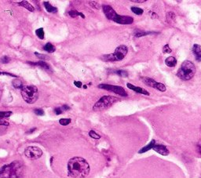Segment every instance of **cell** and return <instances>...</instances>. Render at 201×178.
Wrapping results in <instances>:
<instances>
[{"mask_svg": "<svg viewBox=\"0 0 201 178\" xmlns=\"http://www.w3.org/2000/svg\"><path fill=\"white\" fill-rule=\"evenodd\" d=\"M68 173L73 178H85L90 173V166L83 158L74 157L68 162Z\"/></svg>", "mask_w": 201, "mask_h": 178, "instance_id": "6da1fadb", "label": "cell"}, {"mask_svg": "<svg viewBox=\"0 0 201 178\" xmlns=\"http://www.w3.org/2000/svg\"><path fill=\"white\" fill-rule=\"evenodd\" d=\"M23 163L19 161H14L10 164L4 165L0 169V177L1 178H21L23 175Z\"/></svg>", "mask_w": 201, "mask_h": 178, "instance_id": "7a4b0ae2", "label": "cell"}, {"mask_svg": "<svg viewBox=\"0 0 201 178\" xmlns=\"http://www.w3.org/2000/svg\"><path fill=\"white\" fill-rule=\"evenodd\" d=\"M102 10L106 17L116 23L120 25H131L134 22V18L132 17L120 15L115 11L111 6L104 4L102 6Z\"/></svg>", "mask_w": 201, "mask_h": 178, "instance_id": "3957f363", "label": "cell"}, {"mask_svg": "<svg viewBox=\"0 0 201 178\" xmlns=\"http://www.w3.org/2000/svg\"><path fill=\"white\" fill-rule=\"evenodd\" d=\"M196 73V68L194 64L190 60H185L181 64V67L178 70L177 76L184 81L191 79Z\"/></svg>", "mask_w": 201, "mask_h": 178, "instance_id": "277c9868", "label": "cell"}, {"mask_svg": "<svg viewBox=\"0 0 201 178\" xmlns=\"http://www.w3.org/2000/svg\"><path fill=\"white\" fill-rule=\"evenodd\" d=\"M127 53H128L127 46L121 45L115 49L114 53L103 55L102 56H100V59L104 61H120L125 58Z\"/></svg>", "mask_w": 201, "mask_h": 178, "instance_id": "5b68a950", "label": "cell"}, {"mask_svg": "<svg viewBox=\"0 0 201 178\" xmlns=\"http://www.w3.org/2000/svg\"><path fill=\"white\" fill-rule=\"evenodd\" d=\"M21 96L23 97L24 101L28 104H34L36 102L39 97V91L38 88L33 85H29L24 87L21 90Z\"/></svg>", "mask_w": 201, "mask_h": 178, "instance_id": "8992f818", "label": "cell"}, {"mask_svg": "<svg viewBox=\"0 0 201 178\" xmlns=\"http://www.w3.org/2000/svg\"><path fill=\"white\" fill-rule=\"evenodd\" d=\"M116 101H118L117 97H113V96H103L95 103L93 107V109L96 111H103V110L110 108Z\"/></svg>", "mask_w": 201, "mask_h": 178, "instance_id": "52a82bcc", "label": "cell"}, {"mask_svg": "<svg viewBox=\"0 0 201 178\" xmlns=\"http://www.w3.org/2000/svg\"><path fill=\"white\" fill-rule=\"evenodd\" d=\"M99 89L108 90V91L112 92L115 94H118L121 97H127V93L124 90V87H120V86H114V85L110 84H100L97 86Z\"/></svg>", "mask_w": 201, "mask_h": 178, "instance_id": "ba28073f", "label": "cell"}, {"mask_svg": "<svg viewBox=\"0 0 201 178\" xmlns=\"http://www.w3.org/2000/svg\"><path fill=\"white\" fill-rule=\"evenodd\" d=\"M25 155L28 159L31 160H36L42 157V151L40 148L35 146H28L25 148Z\"/></svg>", "mask_w": 201, "mask_h": 178, "instance_id": "9c48e42d", "label": "cell"}, {"mask_svg": "<svg viewBox=\"0 0 201 178\" xmlns=\"http://www.w3.org/2000/svg\"><path fill=\"white\" fill-rule=\"evenodd\" d=\"M141 80H142L143 83H145L146 86L156 89V90H159V91L165 92L167 90L166 86H165L164 83H158V82L155 81L153 79H151V78H148V77H144L141 79Z\"/></svg>", "mask_w": 201, "mask_h": 178, "instance_id": "30bf717a", "label": "cell"}, {"mask_svg": "<svg viewBox=\"0 0 201 178\" xmlns=\"http://www.w3.org/2000/svg\"><path fill=\"white\" fill-rule=\"evenodd\" d=\"M127 88L133 90V91L136 92V93H138V94H144V95H147V96H149L150 94L149 92H148V90H145V89L141 88V87H136V86L131 84V83H127Z\"/></svg>", "mask_w": 201, "mask_h": 178, "instance_id": "8fae6325", "label": "cell"}, {"mask_svg": "<svg viewBox=\"0 0 201 178\" xmlns=\"http://www.w3.org/2000/svg\"><path fill=\"white\" fill-rule=\"evenodd\" d=\"M152 149H153L156 152L159 153L160 155H164V156H167V155H168L170 154L169 150H168V148H167L165 145H156Z\"/></svg>", "mask_w": 201, "mask_h": 178, "instance_id": "7c38bea8", "label": "cell"}, {"mask_svg": "<svg viewBox=\"0 0 201 178\" xmlns=\"http://www.w3.org/2000/svg\"><path fill=\"white\" fill-rule=\"evenodd\" d=\"M28 64H31L32 66H39V67L45 69L46 71H52L51 68L49 66V64H48L46 61L44 60H39L38 62H28Z\"/></svg>", "mask_w": 201, "mask_h": 178, "instance_id": "4fadbf2b", "label": "cell"}, {"mask_svg": "<svg viewBox=\"0 0 201 178\" xmlns=\"http://www.w3.org/2000/svg\"><path fill=\"white\" fill-rule=\"evenodd\" d=\"M192 53L197 61H201V46L199 44H194L192 46Z\"/></svg>", "mask_w": 201, "mask_h": 178, "instance_id": "5bb4252c", "label": "cell"}, {"mask_svg": "<svg viewBox=\"0 0 201 178\" xmlns=\"http://www.w3.org/2000/svg\"><path fill=\"white\" fill-rule=\"evenodd\" d=\"M157 32H146V31H143L141 29H135L134 32V35L135 37L139 38L143 37V36H146L148 35H152V34H156Z\"/></svg>", "mask_w": 201, "mask_h": 178, "instance_id": "9a60e30c", "label": "cell"}, {"mask_svg": "<svg viewBox=\"0 0 201 178\" xmlns=\"http://www.w3.org/2000/svg\"><path fill=\"white\" fill-rule=\"evenodd\" d=\"M155 145H156V141H155V140H152V141H150L149 143H148V145H146V146L143 147L142 148H141V149L138 151V153L143 154V153H145V152H148L149 150L152 149V148H153V147L155 146Z\"/></svg>", "mask_w": 201, "mask_h": 178, "instance_id": "2e32d148", "label": "cell"}, {"mask_svg": "<svg viewBox=\"0 0 201 178\" xmlns=\"http://www.w3.org/2000/svg\"><path fill=\"white\" fill-rule=\"evenodd\" d=\"M165 64L169 68H174L177 64V60L175 56H168L165 60Z\"/></svg>", "mask_w": 201, "mask_h": 178, "instance_id": "e0dca14e", "label": "cell"}, {"mask_svg": "<svg viewBox=\"0 0 201 178\" xmlns=\"http://www.w3.org/2000/svg\"><path fill=\"white\" fill-rule=\"evenodd\" d=\"M18 6L24 7V8H25L26 10H29L30 12H33V11L35 10V8H34L33 6H32L30 2H27V1H22V2H18Z\"/></svg>", "mask_w": 201, "mask_h": 178, "instance_id": "ac0fdd59", "label": "cell"}, {"mask_svg": "<svg viewBox=\"0 0 201 178\" xmlns=\"http://www.w3.org/2000/svg\"><path fill=\"white\" fill-rule=\"evenodd\" d=\"M43 5H44L45 9H46V10L47 11V12L51 13V14H55V13L57 12V8L52 6L49 2H43Z\"/></svg>", "mask_w": 201, "mask_h": 178, "instance_id": "d6986e66", "label": "cell"}, {"mask_svg": "<svg viewBox=\"0 0 201 178\" xmlns=\"http://www.w3.org/2000/svg\"><path fill=\"white\" fill-rule=\"evenodd\" d=\"M43 49H44L45 51L47 52V53H53V52H55L56 48H55V46H53V44H51L50 42H47V43L43 46Z\"/></svg>", "mask_w": 201, "mask_h": 178, "instance_id": "ffe728a7", "label": "cell"}, {"mask_svg": "<svg viewBox=\"0 0 201 178\" xmlns=\"http://www.w3.org/2000/svg\"><path fill=\"white\" fill-rule=\"evenodd\" d=\"M176 16L173 12H168L166 15V21L168 24H171L172 22H175V20Z\"/></svg>", "mask_w": 201, "mask_h": 178, "instance_id": "44dd1931", "label": "cell"}, {"mask_svg": "<svg viewBox=\"0 0 201 178\" xmlns=\"http://www.w3.org/2000/svg\"><path fill=\"white\" fill-rule=\"evenodd\" d=\"M69 15L71 17H79L80 16L82 18H83L84 19L85 18V15L83 14H82V13H80L78 12L77 10H70L69 12Z\"/></svg>", "mask_w": 201, "mask_h": 178, "instance_id": "7402d4cb", "label": "cell"}, {"mask_svg": "<svg viewBox=\"0 0 201 178\" xmlns=\"http://www.w3.org/2000/svg\"><path fill=\"white\" fill-rule=\"evenodd\" d=\"M12 84L13 86H14V87H15V88L17 89H21V90H22V88L24 87L23 84H22V82H21L20 79L13 80Z\"/></svg>", "mask_w": 201, "mask_h": 178, "instance_id": "603a6c76", "label": "cell"}, {"mask_svg": "<svg viewBox=\"0 0 201 178\" xmlns=\"http://www.w3.org/2000/svg\"><path fill=\"white\" fill-rule=\"evenodd\" d=\"M131 10L134 14H136V15H141V14H143V13H144L143 9H141V8H140V7L132 6L131 8Z\"/></svg>", "mask_w": 201, "mask_h": 178, "instance_id": "cb8c5ba5", "label": "cell"}, {"mask_svg": "<svg viewBox=\"0 0 201 178\" xmlns=\"http://www.w3.org/2000/svg\"><path fill=\"white\" fill-rule=\"evenodd\" d=\"M35 34L38 36L39 39H44V30H43V28H38L37 30L35 31Z\"/></svg>", "mask_w": 201, "mask_h": 178, "instance_id": "d4e9b609", "label": "cell"}, {"mask_svg": "<svg viewBox=\"0 0 201 178\" xmlns=\"http://www.w3.org/2000/svg\"><path fill=\"white\" fill-rule=\"evenodd\" d=\"M12 115L11 111H0V118H9Z\"/></svg>", "mask_w": 201, "mask_h": 178, "instance_id": "484cf974", "label": "cell"}, {"mask_svg": "<svg viewBox=\"0 0 201 178\" xmlns=\"http://www.w3.org/2000/svg\"><path fill=\"white\" fill-rule=\"evenodd\" d=\"M89 136L91 138H94V139H100V136L97 133H96L94 130H90L89 132Z\"/></svg>", "mask_w": 201, "mask_h": 178, "instance_id": "4316f807", "label": "cell"}, {"mask_svg": "<svg viewBox=\"0 0 201 178\" xmlns=\"http://www.w3.org/2000/svg\"><path fill=\"white\" fill-rule=\"evenodd\" d=\"M59 123L61 126H68L69 123H71L70 118H61L59 120Z\"/></svg>", "mask_w": 201, "mask_h": 178, "instance_id": "83f0119b", "label": "cell"}, {"mask_svg": "<svg viewBox=\"0 0 201 178\" xmlns=\"http://www.w3.org/2000/svg\"><path fill=\"white\" fill-rule=\"evenodd\" d=\"M116 74L121 76V77H127V76H128V73H127V72H126V71L124 70L116 71Z\"/></svg>", "mask_w": 201, "mask_h": 178, "instance_id": "f1b7e54d", "label": "cell"}, {"mask_svg": "<svg viewBox=\"0 0 201 178\" xmlns=\"http://www.w3.org/2000/svg\"><path fill=\"white\" fill-rule=\"evenodd\" d=\"M35 56H37L39 59H40L41 60H46V59L49 58V57H48L46 55L41 54V53H39L38 52H35Z\"/></svg>", "mask_w": 201, "mask_h": 178, "instance_id": "f546056e", "label": "cell"}, {"mask_svg": "<svg viewBox=\"0 0 201 178\" xmlns=\"http://www.w3.org/2000/svg\"><path fill=\"white\" fill-rule=\"evenodd\" d=\"M89 3H90V5L91 6L94 7V9L99 10L100 8V5L99 4V2H96V1H90V2H89Z\"/></svg>", "mask_w": 201, "mask_h": 178, "instance_id": "4dcf8cb0", "label": "cell"}, {"mask_svg": "<svg viewBox=\"0 0 201 178\" xmlns=\"http://www.w3.org/2000/svg\"><path fill=\"white\" fill-rule=\"evenodd\" d=\"M163 52H164V53H171L172 52V49H171L169 45L166 44L163 47Z\"/></svg>", "mask_w": 201, "mask_h": 178, "instance_id": "1f68e13d", "label": "cell"}, {"mask_svg": "<svg viewBox=\"0 0 201 178\" xmlns=\"http://www.w3.org/2000/svg\"><path fill=\"white\" fill-rule=\"evenodd\" d=\"M34 112H35V115H39V116H42V115H45L44 111L41 108H36V109L34 110Z\"/></svg>", "mask_w": 201, "mask_h": 178, "instance_id": "d6a6232c", "label": "cell"}, {"mask_svg": "<svg viewBox=\"0 0 201 178\" xmlns=\"http://www.w3.org/2000/svg\"><path fill=\"white\" fill-rule=\"evenodd\" d=\"M0 61L2 62V63H3V64H7V63H9V62L10 61V58L9 56H3L2 57H1V59H0Z\"/></svg>", "mask_w": 201, "mask_h": 178, "instance_id": "836d02e7", "label": "cell"}, {"mask_svg": "<svg viewBox=\"0 0 201 178\" xmlns=\"http://www.w3.org/2000/svg\"><path fill=\"white\" fill-rule=\"evenodd\" d=\"M0 75H6V76H11V77H14V78H18V76L12 74V73L6 72H0Z\"/></svg>", "mask_w": 201, "mask_h": 178, "instance_id": "e575fe53", "label": "cell"}, {"mask_svg": "<svg viewBox=\"0 0 201 178\" xmlns=\"http://www.w3.org/2000/svg\"><path fill=\"white\" fill-rule=\"evenodd\" d=\"M54 113L56 114V115H61V114H62L63 113V110H62L61 108H56L54 109Z\"/></svg>", "mask_w": 201, "mask_h": 178, "instance_id": "d590c367", "label": "cell"}, {"mask_svg": "<svg viewBox=\"0 0 201 178\" xmlns=\"http://www.w3.org/2000/svg\"><path fill=\"white\" fill-rule=\"evenodd\" d=\"M74 85L76 86V87H78V88H81V87H83V84H82L81 82H80V81H75Z\"/></svg>", "mask_w": 201, "mask_h": 178, "instance_id": "8d00e7d4", "label": "cell"}, {"mask_svg": "<svg viewBox=\"0 0 201 178\" xmlns=\"http://www.w3.org/2000/svg\"><path fill=\"white\" fill-rule=\"evenodd\" d=\"M0 126H9V122L2 119V118H0Z\"/></svg>", "mask_w": 201, "mask_h": 178, "instance_id": "74e56055", "label": "cell"}, {"mask_svg": "<svg viewBox=\"0 0 201 178\" xmlns=\"http://www.w3.org/2000/svg\"><path fill=\"white\" fill-rule=\"evenodd\" d=\"M61 108L63 111H69V110H70V107L68 104H64L61 107Z\"/></svg>", "mask_w": 201, "mask_h": 178, "instance_id": "f35d334b", "label": "cell"}, {"mask_svg": "<svg viewBox=\"0 0 201 178\" xmlns=\"http://www.w3.org/2000/svg\"><path fill=\"white\" fill-rule=\"evenodd\" d=\"M149 14H150V16H151V17L152 18H158V15H157L156 14V13H154V12H149Z\"/></svg>", "mask_w": 201, "mask_h": 178, "instance_id": "ab89813d", "label": "cell"}, {"mask_svg": "<svg viewBox=\"0 0 201 178\" xmlns=\"http://www.w3.org/2000/svg\"><path fill=\"white\" fill-rule=\"evenodd\" d=\"M132 2H137V3H143V2H146V0H132Z\"/></svg>", "mask_w": 201, "mask_h": 178, "instance_id": "60d3db41", "label": "cell"}, {"mask_svg": "<svg viewBox=\"0 0 201 178\" xmlns=\"http://www.w3.org/2000/svg\"><path fill=\"white\" fill-rule=\"evenodd\" d=\"M35 130H36V128H32V129H31L30 130H28V132H27V134H32V133L35 132Z\"/></svg>", "mask_w": 201, "mask_h": 178, "instance_id": "b9f144b4", "label": "cell"}, {"mask_svg": "<svg viewBox=\"0 0 201 178\" xmlns=\"http://www.w3.org/2000/svg\"><path fill=\"white\" fill-rule=\"evenodd\" d=\"M199 152L201 153V142H200V144H199Z\"/></svg>", "mask_w": 201, "mask_h": 178, "instance_id": "7bdbcfd3", "label": "cell"}, {"mask_svg": "<svg viewBox=\"0 0 201 178\" xmlns=\"http://www.w3.org/2000/svg\"><path fill=\"white\" fill-rule=\"evenodd\" d=\"M83 88H84V89H87V86H86V85H84V86H83Z\"/></svg>", "mask_w": 201, "mask_h": 178, "instance_id": "ee69618b", "label": "cell"}]
</instances>
